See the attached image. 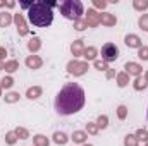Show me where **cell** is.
Listing matches in <instances>:
<instances>
[{
  "label": "cell",
  "instance_id": "obj_1",
  "mask_svg": "<svg viewBox=\"0 0 148 146\" xmlns=\"http://www.w3.org/2000/svg\"><path fill=\"white\" fill-rule=\"evenodd\" d=\"M84 107V89L77 83H67L55 96V112L59 115H73Z\"/></svg>",
  "mask_w": 148,
  "mask_h": 146
},
{
  "label": "cell",
  "instance_id": "obj_2",
  "mask_svg": "<svg viewBox=\"0 0 148 146\" xmlns=\"http://www.w3.org/2000/svg\"><path fill=\"white\" fill-rule=\"evenodd\" d=\"M59 5L55 2H35L28 10V21L36 28H47L53 21V7Z\"/></svg>",
  "mask_w": 148,
  "mask_h": 146
},
{
  "label": "cell",
  "instance_id": "obj_3",
  "mask_svg": "<svg viewBox=\"0 0 148 146\" xmlns=\"http://www.w3.org/2000/svg\"><path fill=\"white\" fill-rule=\"evenodd\" d=\"M59 9H60L62 16L71 21H77L81 17V14L84 12V7L79 0H64L59 3Z\"/></svg>",
  "mask_w": 148,
  "mask_h": 146
},
{
  "label": "cell",
  "instance_id": "obj_4",
  "mask_svg": "<svg viewBox=\"0 0 148 146\" xmlns=\"http://www.w3.org/2000/svg\"><path fill=\"white\" fill-rule=\"evenodd\" d=\"M117 57H119V48L114 43H105L102 46V59L105 62H114L117 60Z\"/></svg>",
  "mask_w": 148,
  "mask_h": 146
},
{
  "label": "cell",
  "instance_id": "obj_5",
  "mask_svg": "<svg viewBox=\"0 0 148 146\" xmlns=\"http://www.w3.org/2000/svg\"><path fill=\"white\" fill-rule=\"evenodd\" d=\"M33 3H35V2H23V3H21V7H23V9H28V10H29Z\"/></svg>",
  "mask_w": 148,
  "mask_h": 146
}]
</instances>
